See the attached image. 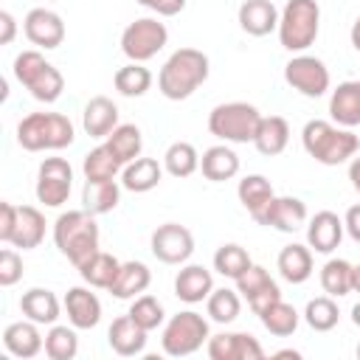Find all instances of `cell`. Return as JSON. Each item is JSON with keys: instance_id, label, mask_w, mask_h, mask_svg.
Returning a JSON list of instances; mask_svg holds the SVG:
<instances>
[{"instance_id": "obj_44", "label": "cell", "mask_w": 360, "mask_h": 360, "mask_svg": "<svg viewBox=\"0 0 360 360\" xmlns=\"http://www.w3.org/2000/svg\"><path fill=\"white\" fill-rule=\"evenodd\" d=\"M138 326H143L146 332H152V329H158L160 323H163V318H166V312H163V304L155 298V295H146V292H141V295H135L132 298V304H129V312H127Z\"/></svg>"}, {"instance_id": "obj_49", "label": "cell", "mask_w": 360, "mask_h": 360, "mask_svg": "<svg viewBox=\"0 0 360 360\" xmlns=\"http://www.w3.org/2000/svg\"><path fill=\"white\" fill-rule=\"evenodd\" d=\"M14 219H17V205H14V202H0V239H3V242L11 239Z\"/></svg>"}, {"instance_id": "obj_48", "label": "cell", "mask_w": 360, "mask_h": 360, "mask_svg": "<svg viewBox=\"0 0 360 360\" xmlns=\"http://www.w3.org/2000/svg\"><path fill=\"white\" fill-rule=\"evenodd\" d=\"M135 3H141L149 11H155L158 17H174V14H180L186 8V0H135Z\"/></svg>"}, {"instance_id": "obj_56", "label": "cell", "mask_w": 360, "mask_h": 360, "mask_svg": "<svg viewBox=\"0 0 360 360\" xmlns=\"http://www.w3.org/2000/svg\"><path fill=\"white\" fill-rule=\"evenodd\" d=\"M352 323H354V326H360V301L352 307Z\"/></svg>"}, {"instance_id": "obj_9", "label": "cell", "mask_w": 360, "mask_h": 360, "mask_svg": "<svg viewBox=\"0 0 360 360\" xmlns=\"http://www.w3.org/2000/svg\"><path fill=\"white\" fill-rule=\"evenodd\" d=\"M166 42H169V28L158 17L132 20L121 31V51L129 62H149L166 48Z\"/></svg>"}, {"instance_id": "obj_8", "label": "cell", "mask_w": 360, "mask_h": 360, "mask_svg": "<svg viewBox=\"0 0 360 360\" xmlns=\"http://www.w3.org/2000/svg\"><path fill=\"white\" fill-rule=\"evenodd\" d=\"M208 338H211L208 321L194 309H183L166 321L160 346L169 357H188V354L200 352L202 343H208Z\"/></svg>"}, {"instance_id": "obj_24", "label": "cell", "mask_w": 360, "mask_h": 360, "mask_svg": "<svg viewBox=\"0 0 360 360\" xmlns=\"http://www.w3.org/2000/svg\"><path fill=\"white\" fill-rule=\"evenodd\" d=\"M62 307H65V304H59V298H56L51 290H45V287H31V290H25L22 298H20L22 315H25L28 321L39 323V326H53V323L59 321V315H62Z\"/></svg>"}, {"instance_id": "obj_5", "label": "cell", "mask_w": 360, "mask_h": 360, "mask_svg": "<svg viewBox=\"0 0 360 360\" xmlns=\"http://www.w3.org/2000/svg\"><path fill=\"white\" fill-rule=\"evenodd\" d=\"M278 42L290 53H304L315 45L321 31V6L318 0H287L278 17Z\"/></svg>"}, {"instance_id": "obj_11", "label": "cell", "mask_w": 360, "mask_h": 360, "mask_svg": "<svg viewBox=\"0 0 360 360\" xmlns=\"http://www.w3.org/2000/svg\"><path fill=\"white\" fill-rule=\"evenodd\" d=\"M70 188H73V169L65 158H45L39 163V172H37V200L45 205V208H59L68 202L70 197Z\"/></svg>"}, {"instance_id": "obj_22", "label": "cell", "mask_w": 360, "mask_h": 360, "mask_svg": "<svg viewBox=\"0 0 360 360\" xmlns=\"http://www.w3.org/2000/svg\"><path fill=\"white\" fill-rule=\"evenodd\" d=\"M146 329L143 326H138L129 315H121V318H115L112 323H110V329H107V343H110V349L115 352V354H121V357H135V354H141L143 349H146Z\"/></svg>"}, {"instance_id": "obj_1", "label": "cell", "mask_w": 360, "mask_h": 360, "mask_svg": "<svg viewBox=\"0 0 360 360\" xmlns=\"http://www.w3.org/2000/svg\"><path fill=\"white\" fill-rule=\"evenodd\" d=\"M301 143H304V152L321 166H340L352 160L360 149V138L352 129L323 118H312L304 124Z\"/></svg>"}, {"instance_id": "obj_42", "label": "cell", "mask_w": 360, "mask_h": 360, "mask_svg": "<svg viewBox=\"0 0 360 360\" xmlns=\"http://www.w3.org/2000/svg\"><path fill=\"white\" fill-rule=\"evenodd\" d=\"M304 321L315 332H332L338 326V321H340V309H338V304H335L332 295H318V298H312L307 304Z\"/></svg>"}, {"instance_id": "obj_23", "label": "cell", "mask_w": 360, "mask_h": 360, "mask_svg": "<svg viewBox=\"0 0 360 360\" xmlns=\"http://www.w3.org/2000/svg\"><path fill=\"white\" fill-rule=\"evenodd\" d=\"M45 217L39 208L34 205H17V219H14V231H11V239L8 245L14 248H22V250H34L42 245L45 239Z\"/></svg>"}, {"instance_id": "obj_4", "label": "cell", "mask_w": 360, "mask_h": 360, "mask_svg": "<svg viewBox=\"0 0 360 360\" xmlns=\"http://www.w3.org/2000/svg\"><path fill=\"white\" fill-rule=\"evenodd\" d=\"M76 138L73 121L62 112H28L17 124V143L25 152H56Z\"/></svg>"}, {"instance_id": "obj_21", "label": "cell", "mask_w": 360, "mask_h": 360, "mask_svg": "<svg viewBox=\"0 0 360 360\" xmlns=\"http://www.w3.org/2000/svg\"><path fill=\"white\" fill-rule=\"evenodd\" d=\"M214 290V276L202 264H183L180 273L174 276V295L186 304H200L211 295Z\"/></svg>"}, {"instance_id": "obj_51", "label": "cell", "mask_w": 360, "mask_h": 360, "mask_svg": "<svg viewBox=\"0 0 360 360\" xmlns=\"http://www.w3.org/2000/svg\"><path fill=\"white\" fill-rule=\"evenodd\" d=\"M343 228H346V233L360 245V205H352V208L346 211V217H343Z\"/></svg>"}, {"instance_id": "obj_45", "label": "cell", "mask_w": 360, "mask_h": 360, "mask_svg": "<svg viewBox=\"0 0 360 360\" xmlns=\"http://www.w3.org/2000/svg\"><path fill=\"white\" fill-rule=\"evenodd\" d=\"M267 284H273L270 273H267L262 264H250V267L236 278V292L248 301L250 295H256V292H259V290H264Z\"/></svg>"}, {"instance_id": "obj_7", "label": "cell", "mask_w": 360, "mask_h": 360, "mask_svg": "<svg viewBox=\"0 0 360 360\" xmlns=\"http://www.w3.org/2000/svg\"><path fill=\"white\" fill-rule=\"evenodd\" d=\"M262 112L248 101H225L208 112V132L225 143H253Z\"/></svg>"}, {"instance_id": "obj_52", "label": "cell", "mask_w": 360, "mask_h": 360, "mask_svg": "<svg viewBox=\"0 0 360 360\" xmlns=\"http://www.w3.org/2000/svg\"><path fill=\"white\" fill-rule=\"evenodd\" d=\"M349 180H352V188L360 194V155H354L349 163Z\"/></svg>"}, {"instance_id": "obj_17", "label": "cell", "mask_w": 360, "mask_h": 360, "mask_svg": "<svg viewBox=\"0 0 360 360\" xmlns=\"http://www.w3.org/2000/svg\"><path fill=\"white\" fill-rule=\"evenodd\" d=\"M329 115L338 127H360V79L340 82L329 96Z\"/></svg>"}, {"instance_id": "obj_27", "label": "cell", "mask_w": 360, "mask_h": 360, "mask_svg": "<svg viewBox=\"0 0 360 360\" xmlns=\"http://www.w3.org/2000/svg\"><path fill=\"white\" fill-rule=\"evenodd\" d=\"M121 183L118 180H84L82 188V208L90 211L93 217L110 214L115 211V205L121 202Z\"/></svg>"}, {"instance_id": "obj_36", "label": "cell", "mask_w": 360, "mask_h": 360, "mask_svg": "<svg viewBox=\"0 0 360 360\" xmlns=\"http://www.w3.org/2000/svg\"><path fill=\"white\" fill-rule=\"evenodd\" d=\"M84 180H115V174L124 169V163L115 158V152L107 143H98L84 155Z\"/></svg>"}, {"instance_id": "obj_33", "label": "cell", "mask_w": 360, "mask_h": 360, "mask_svg": "<svg viewBox=\"0 0 360 360\" xmlns=\"http://www.w3.org/2000/svg\"><path fill=\"white\" fill-rule=\"evenodd\" d=\"M118 270H121V262H118L112 253L98 250V253H93V256L79 267V276H82L84 284H90V287H96V290H110L112 281H115V276H118Z\"/></svg>"}, {"instance_id": "obj_13", "label": "cell", "mask_w": 360, "mask_h": 360, "mask_svg": "<svg viewBox=\"0 0 360 360\" xmlns=\"http://www.w3.org/2000/svg\"><path fill=\"white\" fill-rule=\"evenodd\" d=\"M211 360H262L264 349L250 332H219L205 343Z\"/></svg>"}, {"instance_id": "obj_19", "label": "cell", "mask_w": 360, "mask_h": 360, "mask_svg": "<svg viewBox=\"0 0 360 360\" xmlns=\"http://www.w3.org/2000/svg\"><path fill=\"white\" fill-rule=\"evenodd\" d=\"M65 312L76 329H93L101 321V301L90 287H70L65 292Z\"/></svg>"}, {"instance_id": "obj_46", "label": "cell", "mask_w": 360, "mask_h": 360, "mask_svg": "<svg viewBox=\"0 0 360 360\" xmlns=\"http://www.w3.org/2000/svg\"><path fill=\"white\" fill-rule=\"evenodd\" d=\"M22 278V256L11 248L0 250V287H14Z\"/></svg>"}, {"instance_id": "obj_2", "label": "cell", "mask_w": 360, "mask_h": 360, "mask_svg": "<svg viewBox=\"0 0 360 360\" xmlns=\"http://www.w3.org/2000/svg\"><path fill=\"white\" fill-rule=\"evenodd\" d=\"M211 73V62L197 48H177L158 73V90L169 101L188 98L200 84H205Z\"/></svg>"}, {"instance_id": "obj_40", "label": "cell", "mask_w": 360, "mask_h": 360, "mask_svg": "<svg viewBox=\"0 0 360 360\" xmlns=\"http://www.w3.org/2000/svg\"><path fill=\"white\" fill-rule=\"evenodd\" d=\"M259 321H262V326H264L270 335H276V338H290V335L298 329L301 315L295 312L292 304H287V301H276L270 309H264V312L259 315Z\"/></svg>"}, {"instance_id": "obj_3", "label": "cell", "mask_w": 360, "mask_h": 360, "mask_svg": "<svg viewBox=\"0 0 360 360\" xmlns=\"http://www.w3.org/2000/svg\"><path fill=\"white\" fill-rule=\"evenodd\" d=\"M98 225L96 217L84 208L79 211H65L56 217L53 222V245L59 248V253L79 270L93 253H98Z\"/></svg>"}, {"instance_id": "obj_18", "label": "cell", "mask_w": 360, "mask_h": 360, "mask_svg": "<svg viewBox=\"0 0 360 360\" xmlns=\"http://www.w3.org/2000/svg\"><path fill=\"white\" fill-rule=\"evenodd\" d=\"M343 219L335 211H318L307 219V245L315 253H332L343 239Z\"/></svg>"}, {"instance_id": "obj_25", "label": "cell", "mask_w": 360, "mask_h": 360, "mask_svg": "<svg viewBox=\"0 0 360 360\" xmlns=\"http://www.w3.org/2000/svg\"><path fill=\"white\" fill-rule=\"evenodd\" d=\"M82 127H84V132L90 138H107L118 127V107H115V101L107 98V96H93L84 104Z\"/></svg>"}, {"instance_id": "obj_38", "label": "cell", "mask_w": 360, "mask_h": 360, "mask_svg": "<svg viewBox=\"0 0 360 360\" xmlns=\"http://www.w3.org/2000/svg\"><path fill=\"white\" fill-rule=\"evenodd\" d=\"M352 270H354L352 262H346V259H329L321 267V287H323V292L332 295V298L349 295L352 292Z\"/></svg>"}, {"instance_id": "obj_20", "label": "cell", "mask_w": 360, "mask_h": 360, "mask_svg": "<svg viewBox=\"0 0 360 360\" xmlns=\"http://www.w3.org/2000/svg\"><path fill=\"white\" fill-rule=\"evenodd\" d=\"M278 17H281V11L270 0H245L236 11L239 28L250 37H267L270 31H276Z\"/></svg>"}, {"instance_id": "obj_50", "label": "cell", "mask_w": 360, "mask_h": 360, "mask_svg": "<svg viewBox=\"0 0 360 360\" xmlns=\"http://www.w3.org/2000/svg\"><path fill=\"white\" fill-rule=\"evenodd\" d=\"M17 34V20L11 11H0V45H11Z\"/></svg>"}, {"instance_id": "obj_26", "label": "cell", "mask_w": 360, "mask_h": 360, "mask_svg": "<svg viewBox=\"0 0 360 360\" xmlns=\"http://www.w3.org/2000/svg\"><path fill=\"white\" fill-rule=\"evenodd\" d=\"M200 172L205 180L211 183H225V180H233L239 174V155L225 146V143H217V146H208L200 158Z\"/></svg>"}, {"instance_id": "obj_15", "label": "cell", "mask_w": 360, "mask_h": 360, "mask_svg": "<svg viewBox=\"0 0 360 360\" xmlns=\"http://www.w3.org/2000/svg\"><path fill=\"white\" fill-rule=\"evenodd\" d=\"M307 219H309L307 205H304V200H298V197H273V200L267 202V208L256 217L259 225L276 228V231H281V233L298 231L301 225H307Z\"/></svg>"}, {"instance_id": "obj_16", "label": "cell", "mask_w": 360, "mask_h": 360, "mask_svg": "<svg viewBox=\"0 0 360 360\" xmlns=\"http://www.w3.org/2000/svg\"><path fill=\"white\" fill-rule=\"evenodd\" d=\"M3 346H6L8 354L22 357V360H31V357H37L45 349V338L39 332V323H34V321L25 318V321H14V323L6 326Z\"/></svg>"}, {"instance_id": "obj_55", "label": "cell", "mask_w": 360, "mask_h": 360, "mask_svg": "<svg viewBox=\"0 0 360 360\" xmlns=\"http://www.w3.org/2000/svg\"><path fill=\"white\" fill-rule=\"evenodd\" d=\"M276 357H301V352H295V349H281V352H276Z\"/></svg>"}, {"instance_id": "obj_10", "label": "cell", "mask_w": 360, "mask_h": 360, "mask_svg": "<svg viewBox=\"0 0 360 360\" xmlns=\"http://www.w3.org/2000/svg\"><path fill=\"white\" fill-rule=\"evenodd\" d=\"M284 82L307 98H321L329 90L332 79H329V68L323 65V59L309 56V53H295L284 65Z\"/></svg>"}, {"instance_id": "obj_30", "label": "cell", "mask_w": 360, "mask_h": 360, "mask_svg": "<svg viewBox=\"0 0 360 360\" xmlns=\"http://www.w3.org/2000/svg\"><path fill=\"white\" fill-rule=\"evenodd\" d=\"M287 143H290V124H287V118H281V115H262L256 138H253V146L262 155L273 158V155H281L287 149Z\"/></svg>"}, {"instance_id": "obj_6", "label": "cell", "mask_w": 360, "mask_h": 360, "mask_svg": "<svg viewBox=\"0 0 360 360\" xmlns=\"http://www.w3.org/2000/svg\"><path fill=\"white\" fill-rule=\"evenodd\" d=\"M14 79L42 104H53L65 90V76L39 51H22L14 56Z\"/></svg>"}, {"instance_id": "obj_28", "label": "cell", "mask_w": 360, "mask_h": 360, "mask_svg": "<svg viewBox=\"0 0 360 360\" xmlns=\"http://www.w3.org/2000/svg\"><path fill=\"white\" fill-rule=\"evenodd\" d=\"M163 177V166L155 158H135L121 169V186L132 194H146L152 191Z\"/></svg>"}, {"instance_id": "obj_37", "label": "cell", "mask_w": 360, "mask_h": 360, "mask_svg": "<svg viewBox=\"0 0 360 360\" xmlns=\"http://www.w3.org/2000/svg\"><path fill=\"white\" fill-rule=\"evenodd\" d=\"M163 169L172 177H191L200 169V155H197L194 143H188V141L169 143V149L163 152Z\"/></svg>"}, {"instance_id": "obj_32", "label": "cell", "mask_w": 360, "mask_h": 360, "mask_svg": "<svg viewBox=\"0 0 360 360\" xmlns=\"http://www.w3.org/2000/svg\"><path fill=\"white\" fill-rule=\"evenodd\" d=\"M236 197H239V202L245 205V211L256 219V217L267 208V202L276 197V191H273V183H270L264 174H248V177L239 180Z\"/></svg>"}, {"instance_id": "obj_41", "label": "cell", "mask_w": 360, "mask_h": 360, "mask_svg": "<svg viewBox=\"0 0 360 360\" xmlns=\"http://www.w3.org/2000/svg\"><path fill=\"white\" fill-rule=\"evenodd\" d=\"M45 354L51 360H73L79 354V338H76V326H59L53 323L45 332Z\"/></svg>"}, {"instance_id": "obj_29", "label": "cell", "mask_w": 360, "mask_h": 360, "mask_svg": "<svg viewBox=\"0 0 360 360\" xmlns=\"http://www.w3.org/2000/svg\"><path fill=\"white\" fill-rule=\"evenodd\" d=\"M276 264H278V273H281L284 281L304 284L312 276V248L301 245V242H292V245L281 248Z\"/></svg>"}, {"instance_id": "obj_47", "label": "cell", "mask_w": 360, "mask_h": 360, "mask_svg": "<svg viewBox=\"0 0 360 360\" xmlns=\"http://www.w3.org/2000/svg\"><path fill=\"white\" fill-rule=\"evenodd\" d=\"M276 301H281V290H278V284L273 281V284H267L264 290H259L256 295H250V298H248V307L253 309V315H262V312L270 309Z\"/></svg>"}, {"instance_id": "obj_54", "label": "cell", "mask_w": 360, "mask_h": 360, "mask_svg": "<svg viewBox=\"0 0 360 360\" xmlns=\"http://www.w3.org/2000/svg\"><path fill=\"white\" fill-rule=\"evenodd\" d=\"M352 292H360V264H354L352 270Z\"/></svg>"}, {"instance_id": "obj_34", "label": "cell", "mask_w": 360, "mask_h": 360, "mask_svg": "<svg viewBox=\"0 0 360 360\" xmlns=\"http://www.w3.org/2000/svg\"><path fill=\"white\" fill-rule=\"evenodd\" d=\"M112 84L121 96L127 98H141L146 96V90L152 87V70L143 68V62H127L124 68L115 70L112 76Z\"/></svg>"}, {"instance_id": "obj_43", "label": "cell", "mask_w": 360, "mask_h": 360, "mask_svg": "<svg viewBox=\"0 0 360 360\" xmlns=\"http://www.w3.org/2000/svg\"><path fill=\"white\" fill-rule=\"evenodd\" d=\"M250 264H253V262H250L248 250H245L242 245H236V242H228V245L217 248V253H214V270H217L219 276H225V278H233V281H236Z\"/></svg>"}, {"instance_id": "obj_57", "label": "cell", "mask_w": 360, "mask_h": 360, "mask_svg": "<svg viewBox=\"0 0 360 360\" xmlns=\"http://www.w3.org/2000/svg\"><path fill=\"white\" fill-rule=\"evenodd\" d=\"M357 357H360V343H357Z\"/></svg>"}, {"instance_id": "obj_14", "label": "cell", "mask_w": 360, "mask_h": 360, "mask_svg": "<svg viewBox=\"0 0 360 360\" xmlns=\"http://www.w3.org/2000/svg\"><path fill=\"white\" fill-rule=\"evenodd\" d=\"M22 31L31 45L45 48V51H53L65 42V22L51 8H31L22 20Z\"/></svg>"}, {"instance_id": "obj_53", "label": "cell", "mask_w": 360, "mask_h": 360, "mask_svg": "<svg viewBox=\"0 0 360 360\" xmlns=\"http://www.w3.org/2000/svg\"><path fill=\"white\" fill-rule=\"evenodd\" d=\"M349 39H352V48L360 53V14H357V20L352 22V31H349Z\"/></svg>"}, {"instance_id": "obj_31", "label": "cell", "mask_w": 360, "mask_h": 360, "mask_svg": "<svg viewBox=\"0 0 360 360\" xmlns=\"http://www.w3.org/2000/svg\"><path fill=\"white\" fill-rule=\"evenodd\" d=\"M149 284H152L149 267L143 262L132 259V262H121V270H118V276H115V281H112V287L107 292L121 298V301H127V298H135V295L146 292Z\"/></svg>"}, {"instance_id": "obj_39", "label": "cell", "mask_w": 360, "mask_h": 360, "mask_svg": "<svg viewBox=\"0 0 360 360\" xmlns=\"http://www.w3.org/2000/svg\"><path fill=\"white\" fill-rule=\"evenodd\" d=\"M205 309H208V318L211 321H217V323H233L239 318V312H242V298H239L236 290L217 287L205 298Z\"/></svg>"}, {"instance_id": "obj_35", "label": "cell", "mask_w": 360, "mask_h": 360, "mask_svg": "<svg viewBox=\"0 0 360 360\" xmlns=\"http://www.w3.org/2000/svg\"><path fill=\"white\" fill-rule=\"evenodd\" d=\"M104 143L115 152V158L127 166V163H132L135 158H141V149H143V135H141V129L135 127V124H118L107 138H104Z\"/></svg>"}, {"instance_id": "obj_12", "label": "cell", "mask_w": 360, "mask_h": 360, "mask_svg": "<svg viewBox=\"0 0 360 360\" xmlns=\"http://www.w3.org/2000/svg\"><path fill=\"white\" fill-rule=\"evenodd\" d=\"M149 248H152V256L163 264H186L194 253V236L180 222H163L152 231Z\"/></svg>"}]
</instances>
